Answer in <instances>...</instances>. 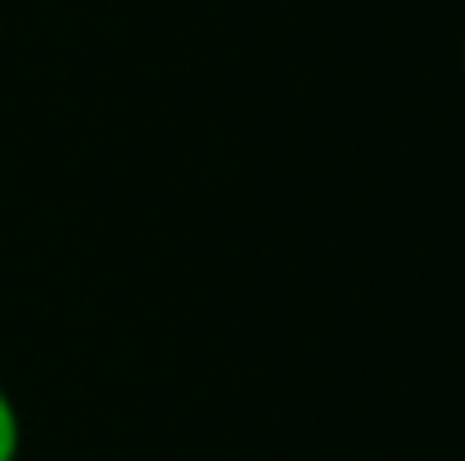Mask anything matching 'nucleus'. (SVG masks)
Listing matches in <instances>:
<instances>
[{"mask_svg":"<svg viewBox=\"0 0 465 461\" xmlns=\"http://www.w3.org/2000/svg\"><path fill=\"white\" fill-rule=\"evenodd\" d=\"M18 453H23V416L0 385V461H18Z\"/></svg>","mask_w":465,"mask_h":461,"instance_id":"f257e3e1","label":"nucleus"}]
</instances>
